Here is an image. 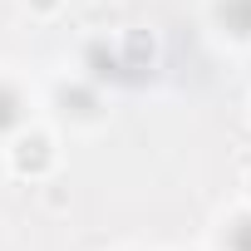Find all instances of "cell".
I'll list each match as a JSON object with an SVG mask.
<instances>
[{
    "instance_id": "1",
    "label": "cell",
    "mask_w": 251,
    "mask_h": 251,
    "mask_svg": "<svg viewBox=\"0 0 251 251\" xmlns=\"http://www.w3.org/2000/svg\"><path fill=\"white\" fill-rule=\"evenodd\" d=\"M54 168H59V148H54V138H50L45 128H25V133L10 143V173H15V177L40 182V177H50Z\"/></svg>"
},
{
    "instance_id": "2",
    "label": "cell",
    "mask_w": 251,
    "mask_h": 251,
    "mask_svg": "<svg viewBox=\"0 0 251 251\" xmlns=\"http://www.w3.org/2000/svg\"><path fill=\"white\" fill-rule=\"evenodd\" d=\"M64 5H69V0H25V10H30V15H40V20H50V15H59Z\"/></svg>"
},
{
    "instance_id": "3",
    "label": "cell",
    "mask_w": 251,
    "mask_h": 251,
    "mask_svg": "<svg viewBox=\"0 0 251 251\" xmlns=\"http://www.w3.org/2000/svg\"><path fill=\"white\" fill-rule=\"evenodd\" d=\"M241 197L251 202V168H246V177H241Z\"/></svg>"
},
{
    "instance_id": "4",
    "label": "cell",
    "mask_w": 251,
    "mask_h": 251,
    "mask_svg": "<svg viewBox=\"0 0 251 251\" xmlns=\"http://www.w3.org/2000/svg\"><path fill=\"white\" fill-rule=\"evenodd\" d=\"M246 123H251V99H246Z\"/></svg>"
}]
</instances>
